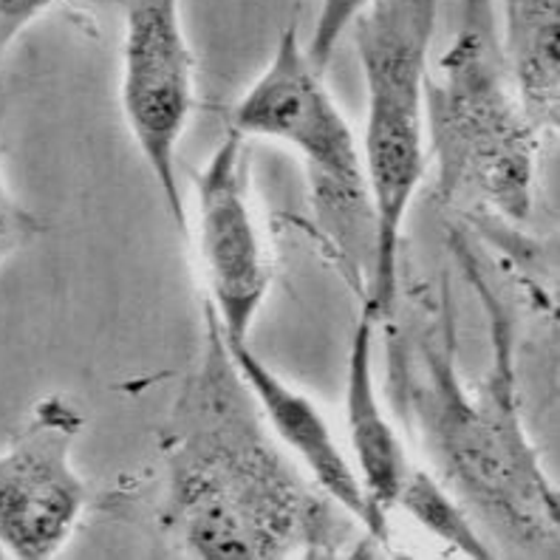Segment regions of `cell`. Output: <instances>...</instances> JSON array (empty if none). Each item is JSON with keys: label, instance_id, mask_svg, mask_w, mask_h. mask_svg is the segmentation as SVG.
<instances>
[{"label": "cell", "instance_id": "1", "mask_svg": "<svg viewBox=\"0 0 560 560\" xmlns=\"http://www.w3.org/2000/svg\"><path fill=\"white\" fill-rule=\"evenodd\" d=\"M162 453V526L178 555L292 560L354 547V521L269 431L207 303L205 349L173 402Z\"/></svg>", "mask_w": 560, "mask_h": 560}, {"label": "cell", "instance_id": "2", "mask_svg": "<svg viewBox=\"0 0 560 560\" xmlns=\"http://www.w3.org/2000/svg\"><path fill=\"white\" fill-rule=\"evenodd\" d=\"M388 385L399 419L431 458L433 476L479 524L487 544L513 558H558V490L529 444L515 397L513 346L499 308H490L492 369L465 383L456 369L451 308L408 323L388 317Z\"/></svg>", "mask_w": 560, "mask_h": 560}, {"label": "cell", "instance_id": "3", "mask_svg": "<svg viewBox=\"0 0 560 560\" xmlns=\"http://www.w3.org/2000/svg\"><path fill=\"white\" fill-rule=\"evenodd\" d=\"M424 119L444 207L510 226L533 219L544 130L506 74L492 0H462L456 37L428 77Z\"/></svg>", "mask_w": 560, "mask_h": 560}, {"label": "cell", "instance_id": "4", "mask_svg": "<svg viewBox=\"0 0 560 560\" xmlns=\"http://www.w3.org/2000/svg\"><path fill=\"white\" fill-rule=\"evenodd\" d=\"M442 0H374L351 23L369 117L362 167L374 205V269L362 306L380 323L399 303V246L413 192L428 171V55Z\"/></svg>", "mask_w": 560, "mask_h": 560}, {"label": "cell", "instance_id": "5", "mask_svg": "<svg viewBox=\"0 0 560 560\" xmlns=\"http://www.w3.org/2000/svg\"><path fill=\"white\" fill-rule=\"evenodd\" d=\"M230 128L241 137L272 139L298 151L328 253L354 292L365 298L376 224L362 151L328 94L323 71L308 60L298 26L280 35L264 74L235 105Z\"/></svg>", "mask_w": 560, "mask_h": 560}, {"label": "cell", "instance_id": "6", "mask_svg": "<svg viewBox=\"0 0 560 560\" xmlns=\"http://www.w3.org/2000/svg\"><path fill=\"white\" fill-rule=\"evenodd\" d=\"M192 69L182 0H125L122 114L182 238L190 230L176 156L192 114Z\"/></svg>", "mask_w": 560, "mask_h": 560}, {"label": "cell", "instance_id": "7", "mask_svg": "<svg viewBox=\"0 0 560 560\" xmlns=\"http://www.w3.org/2000/svg\"><path fill=\"white\" fill-rule=\"evenodd\" d=\"M82 413L60 394L43 397L0 453V547L18 560L55 558L89 504L74 470Z\"/></svg>", "mask_w": 560, "mask_h": 560}, {"label": "cell", "instance_id": "8", "mask_svg": "<svg viewBox=\"0 0 560 560\" xmlns=\"http://www.w3.org/2000/svg\"><path fill=\"white\" fill-rule=\"evenodd\" d=\"M199 258L207 306L226 340L249 342V331L272 289V255L249 199L246 137L226 130L196 176Z\"/></svg>", "mask_w": 560, "mask_h": 560}, {"label": "cell", "instance_id": "9", "mask_svg": "<svg viewBox=\"0 0 560 560\" xmlns=\"http://www.w3.org/2000/svg\"><path fill=\"white\" fill-rule=\"evenodd\" d=\"M224 342L275 439L362 533L380 547H388V515H383L371 504L369 492L357 476L354 462L340 447L323 410L306 394L292 388L287 380H280L267 362L255 354L249 342H235L226 337Z\"/></svg>", "mask_w": 560, "mask_h": 560}, {"label": "cell", "instance_id": "10", "mask_svg": "<svg viewBox=\"0 0 560 560\" xmlns=\"http://www.w3.org/2000/svg\"><path fill=\"white\" fill-rule=\"evenodd\" d=\"M376 317L362 306L360 320L349 342V362H346V428H349L351 456H354L357 476L369 492L371 504L383 515L397 510V501L408 485L417 465L410 462L408 447L397 428L385 417L383 399L376 390L374 374V328Z\"/></svg>", "mask_w": 560, "mask_h": 560}, {"label": "cell", "instance_id": "11", "mask_svg": "<svg viewBox=\"0 0 560 560\" xmlns=\"http://www.w3.org/2000/svg\"><path fill=\"white\" fill-rule=\"evenodd\" d=\"M501 57L526 117L544 133L560 122V0H499Z\"/></svg>", "mask_w": 560, "mask_h": 560}, {"label": "cell", "instance_id": "12", "mask_svg": "<svg viewBox=\"0 0 560 560\" xmlns=\"http://www.w3.org/2000/svg\"><path fill=\"white\" fill-rule=\"evenodd\" d=\"M397 510L413 518V524L422 526L424 533L439 538L456 552L467 555V558H499L495 549L481 535L479 524L470 518V513L458 504L456 495L431 470L417 467L410 472L408 485H405L402 495L397 501Z\"/></svg>", "mask_w": 560, "mask_h": 560}, {"label": "cell", "instance_id": "13", "mask_svg": "<svg viewBox=\"0 0 560 560\" xmlns=\"http://www.w3.org/2000/svg\"><path fill=\"white\" fill-rule=\"evenodd\" d=\"M374 0H320V12H317L315 32L306 43L308 60L315 62L317 69L326 71L331 62L337 43L351 28V23L360 18Z\"/></svg>", "mask_w": 560, "mask_h": 560}, {"label": "cell", "instance_id": "14", "mask_svg": "<svg viewBox=\"0 0 560 560\" xmlns=\"http://www.w3.org/2000/svg\"><path fill=\"white\" fill-rule=\"evenodd\" d=\"M60 0H0V55L32 21Z\"/></svg>", "mask_w": 560, "mask_h": 560}, {"label": "cell", "instance_id": "15", "mask_svg": "<svg viewBox=\"0 0 560 560\" xmlns=\"http://www.w3.org/2000/svg\"><path fill=\"white\" fill-rule=\"evenodd\" d=\"M32 230H35V221L14 205L12 196L3 187V178H0V260L12 255L28 238Z\"/></svg>", "mask_w": 560, "mask_h": 560}]
</instances>
